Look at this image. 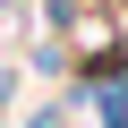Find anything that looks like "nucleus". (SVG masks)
Returning a JSON list of instances; mask_svg holds the SVG:
<instances>
[{
    "label": "nucleus",
    "mask_w": 128,
    "mask_h": 128,
    "mask_svg": "<svg viewBox=\"0 0 128 128\" xmlns=\"http://www.w3.org/2000/svg\"><path fill=\"white\" fill-rule=\"evenodd\" d=\"M60 17H68V51L86 60V68H102L111 60V17L94 9V0H60Z\"/></svg>",
    "instance_id": "obj_1"
}]
</instances>
